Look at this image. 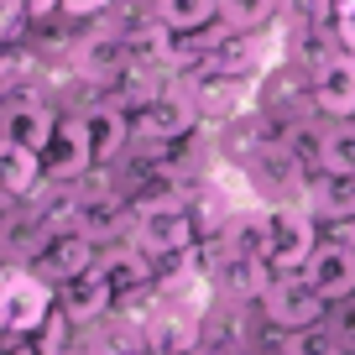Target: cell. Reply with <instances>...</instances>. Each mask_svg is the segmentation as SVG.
Listing matches in <instances>:
<instances>
[{
    "instance_id": "25",
    "label": "cell",
    "mask_w": 355,
    "mask_h": 355,
    "mask_svg": "<svg viewBox=\"0 0 355 355\" xmlns=\"http://www.w3.org/2000/svg\"><path fill=\"white\" fill-rule=\"evenodd\" d=\"M189 355H225V350H209V345H199V350H189Z\"/></svg>"
},
{
    "instance_id": "13",
    "label": "cell",
    "mask_w": 355,
    "mask_h": 355,
    "mask_svg": "<svg viewBox=\"0 0 355 355\" xmlns=\"http://www.w3.org/2000/svg\"><path fill=\"white\" fill-rule=\"evenodd\" d=\"M84 125H89V146H94V167L115 162L131 146V115H125V105H94V110H84Z\"/></svg>"
},
{
    "instance_id": "15",
    "label": "cell",
    "mask_w": 355,
    "mask_h": 355,
    "mask_svg": "<svg viewBox=\"0 0 355 355\" xmlns=\"http://www.w3.org/2000/svg\"><path fill=\"white\" fill-rule=\"evenodd\" d=\"M152 16L173 37H193V32H204L209 21H220V0H157Z\"/></svg>"
},
{
    "instance_id": "17",
    "label": "cell",
    "mask_w": 355,
    "mask_h": 355,
    "mask_svg": "<svg viewBox=\"0 0 355 355\" xmlns=\"http://www.w3.org/2000/svg\"><path fill=\"white\" fill-rule=\"evenodd\" d=\"M277 11H282V0H220V21L230 32H261Z\"/></svg>"
},
{
    "instance_id": "27",
    "label": "cell",
    "mask_w": 355,
    "mask_h": 355,
    "mask_svg": "<svg viewBox=\"0 0 355 355\" xmlns=\"http://www.w3.org/2000/svg\"><path fill=\"white\" fill-rule=\"evenodd\" d=\"M68 355H78V350H68Z\"/></svg>"
},
{
    "instance_id": "22",
    "label": "cell",
    "mask_w": 355,
    "mask_h": 355,
    "mask_svg": "<svg viewBox=\"0 0 355 355\" xmlns=\"http://www.w3.org/2000/svg\"><path fill=\"white\" fill-rule=\"evenodd\" d=\"M334 32H340V42H345V47H350V53H355V11H345Z\"/></svg>"
},
{
    "instance_id": "10",
    "label": "cell",
    "mask_w": 355,
    "mask_h": 355,
    "mask_svg": "<svg viewBox=\"0 0 355 355\" xmlns=\"http://www.w3.org/2000/svg\"><path fill=\"white\" fill-rule=\"evenodd\" d=\"M115 298H121V293H115V282H110V272H105V266H89L84 277H73V282H63V288H58V309H63L73 324H94Z\"/></svg>"
},
{
    "instance_id": "1",
    "label": "cell",
    "mask_w": 355,
    "mask_h": 355,
    "mask_svg": "<svg viewBox=\"0 0 355 355\" xmlns=\"http://www.w3.org/2000/svg\"><path fill=\"white\" fill-rule=\"evenodd\" d=\"M58 309V288L37 272H6L0 277V334L11 340H32Z\"/></svg>"
},
{
    "instance_id": "21",
    "label": "cell",
    "mask_w": 355,
    "mask_h": 355,
    "mask_svg": "<svg viewBox=\"0 0 355 355\" xmlns=\"http://www.w3.org/2000/svg\"><path fill=\"white\" fill-rule=\"evenodd\" d=\"M329 329H334V334L345 340V350L355 345V298H345L340 309H334V324H329Z\"/></svg>"
},
{
    "instance_id": "9",
    "label": "cell",
    "mask_w": 355,
    "mask_h": 355,
    "mask_svg": "<svg viewBox=\"0 0 355 355\" xmlns=\"http://www.w3.org/2000/svg\"><path fill=\"white\" fill-rule=\"evenodd\" d=\"M53 131H58V115H53L47 100H6L0 105V136H6V141H16V146L42 157L47 141H53Z\"/></svg>"
},
{
    "instance_id": "7",
    "label": "cell",
    "mask_w": 355,
    "mask_h": 355,
    "mask_svg": "<svg viewBox=\"0 0 355 355\" xmlns=\"http://www.w3.org/2000/svg\"><path fill=\"white\" fill-rule=\"evenodd\" d=\"M42 167H47V183H68L73 189L78 178H89L94 167V146H89V125L84 115H58V131L42 152Z\"/></svg>"
},
{
    "instance_id": "8",
    "label": "cell",
    "mask_w": 355,
    "mask_h": 355,
    "mask_svg": "<svg viewBox=\"0 0 355 355\" xmlns=\"http://www.w3.org/2000/svg\"><path fill=\"white\" fill-rule=\"evenodd\" d=\"M303 277L313 282V293H319L324 303H345L355 298V245H319V251L303 261Z\"/></svg>"
},
{
    "instance_id": "20",
    "label": "cell",
    "mask_w": 355,
    "mask_h": 355,
    "mask_svg": "<svg viewBox=\"0 0 355 355\" xmlns=\"http://www.w3.org/2000/svg\"><path fill=\"white\" fill-rule=\"evenodd\" d=\"M110 0H58V16H68V21H89V16H100Z\"/></svg>"
},
{
    "instance_id": "2",
    "label": "cell",
    "mask_w": 355,
    "mask_h": 355,
    "mask_svg": "<svg viewBox=\"0 0 355 355\" xmlns=\"http://www.w3.org/2000/svg\"><path fill=\"white\" fill-rule=\"evenodd\" d=\"M193 235H199V220H193L189 204L152 199V204L136 209V251H141V256H162V261H173V256H183L193 245Z\"/></svg>"
},
{
    "instance_id": "5",
    "label": "cell",
    "mask_w": 355,
    "mask_h": 355,
    "mask_svg": "<svg viewBox=\"0 0 355 355\" xmlns=\"http://www.w3.org/2000/svg\"><path fill=\"white\" fill-rule=\"evenodd\" d=\"M319 251L309 209H266V266L272 272H303V261Z\"/></svg>"
},
{
    "instance_id": "23",
    "label": "cell",
    "mask_w": 355,
    "mask_h": 355,
    "mask_svg": "<svg viewBox=\"0 0 355 355\" xmlns=\"http://www.w3.org/2000/svg\"><path fill=\"white\" fill-rule=\"evenodd\" d=\"M6 355H42V345H26V340H6Z\"/></svg>"
},
{
    "instance_id": "3",
    "label": "cell",
    "mask_w": 355,
    "mask_h": 355,
    "mask_svg": "<svg viewBox=\"0 0 355 355\" xmlns=\"http://www.w3.org/2000/svg\"><path fill=\"white\" fill-rule=\"evenodd\" d=\"M193 125H199L193 94H152V100L136 105V115H131V141L167 146V141H183Z\"/></svg>"
},
{
    "instance_id": "24",
    "label": "cell",
    "mask_w": 355,
    "mask_h": 355,
    "mask_svg": "<svg viewBox=\"0 0 355 355\" xmlns=\"http://www.w3.org/2000/svg\"><path fill=\"white\" fill-rule=\"evenodd\" d=\"M329 11H334V16H345V11H355V0H329Z\"/></svg>"
},
{
    "instance_id": "18",
    "label": "cell",
    "mask_w": 355,
    "mask_h": 355,
    "mask_svg": "<svg viewBox=\"0 0 355 355\" xmlns=\"http://www.w3.org/2000/svg\"><path fill=\"white\" fill-rule=\"evenodd\" d=\"M282 355H345V340L324 324H309V329H293L282 340Z\"/></svg>"
},
{
    "instance_id": "19",
    "label": "cell",
    "mask_w": 355,
    "mask_h": 355,
    "mask_svg": "<svg viewBox=\"0 0 355 355\" xmlns=\"http://www.w3.org/2000/svg\"><path fill=\"white\" fill-rule=\"evenodd\" d=\"M324 167L334 173H355V121H334L324 136Z\"/></svg>"
},
{
    "instance_id": "12",
    "label": "cell",
    "mask_w": 355,
    "mask_h": 355,
    "mask_svg": "<svg viewBox=\"0 0 355 355\" xmlns=\"http://www.w3.org/2000/svg\"><path fill=\"white\" fill-rule=\"evenodd\" d=\"M303 209L313 220H355V173H334V167L313 173L303 183Z\"/></svg>"
},
{
    "instance_id": "11",
    "label": "cell",
    "mask_w": 355,
    "mask_h": 355,
    "mask_svg": "<svg viewBox=\"0 0 355 355\" xmlns=\"http://www.w3.org/2000/svg\"><path fill=\"white\" fill-rule=\"evenodd\" d=\"M313 110L329 121H355V58H329L313 73Z\"/></svg>"
},
{
    "instance_id": "4",
    "label": "cell",
    "mask_w": 355,
    "mask_h": 355,
    "mask_svg": "<svg viewBox=\"0 0 355 355\" xmlns=\"http://www.w3.org/2000/svg\"><path fill=\"white\" fill-rule=\"evenodd\" d=\"M261 303H266V319L277 324V329H288V334L309 329V324H324V309H329L303 272H277V277L266 282Z\"/></svg>"
},
{
    "instance_id": "6",
    "label": "cell",
    "mask_w": 355,
    "mask_h": 355,
    "mask_svg": "<svg viewBox=\"0 0 355 355\" xmlns=\"http://www.w3.org/2000/svg\"><path fill=\"white\" fill-rule=\"evenodd\" d=\"M89 266H100V251H94V235H84L78 225H68V230H53L42 241V251H37V277H47L53 288H63V282L84 277Z\"/></svg>"
},
{
    "instance_id": "26",
    "label": "cell",
    "mask_w": 355,
    "mask_h": 355,
    "mask_svg": "<svg viewBox=\"0 0 355 355\" xmlns=\"http://www.w3.org/2000/svg\"><path fill=\"white\" fill-rule=\"evenodd\" d=\"M0 355H6V340H0Z\"/></svg>"
},
{
    "instance_id": "16",
    "label": "cell",
    "mask_w": 355,
    "mask_h": 355,
    "mask_svg": "<svg viewBox=\"0 0 355 355\" xmlns=\"http://www.w3.org/2000/svg\"><path fill=\"white\" fill-rule=\"evenodd\" d=\"M324 136H329V125H309V121L282 131V152L293 157L298 173H324Z\"/></svg>"
},
{
    "instance_id": "14",
    "label": "cell",
    "mask_w": 355,
    "mask_h": 355,
    "mask_svg": "<svg viewBox=\"0 0 355 355\" xmlns=\"http://www.w3.org/2000/svg\"><path fill=\"white\" fill-rule=\"evenodd\" d=\"M42 183H47L42 157L0 136V193H11V199H26V193H37Z\"/></svg>"
}]
</instances>
